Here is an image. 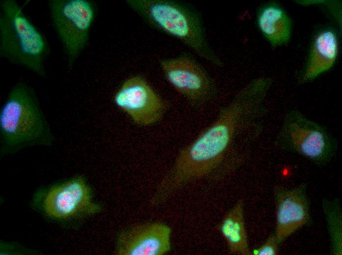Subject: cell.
I'll return each mask as SVG.
<instances>
[{"instance_id": "5b68a950", "label": "cell", "mask_w": 342, "mask_h": 255, "mask_svg": "<svg viewBox=\"0 0 342 255\" xmlns=\"http://www.w3.org/2000/svg\"><path fill=\"white\" fill-rule=\"evenodd\" d=\"M49 6L53 26L71 68L87 45L96 4L90 0H50Z\"/></svg>"}, {"instance_id": "5bb4252c", "label": "cell", "mask_w": 342, "mask_h": 255, "mask_svg": "<svg viewBox=\"0 0 342 255\" xmlns=\"http://www.w3.org/2000/svg\"><path fill=\"white\" fill-rule=\"evenodd\" d=\"M221 231L231 253L243 255L250 254L242 201L238 202L226 216L222 224Z\"/></svg>"}, {"instance_id": "52a82bcc", "label": "cell", "mask_w": 342, "mask_h": 255, "mask_svg": "<svg viewBox=\"0 0 342 255\" xmlns=\"http://www.w3.org/2000/svg\"><path fill=\"white\" fill-rule=\"evenodd\" d=\"M159 63L169 83L192 107L201 108L216 97L215 81L192 56L183 54Z\"/></svg>"}, {"instance_id": "9a60e30c", "label": "cell", "mask_w": 342, "mask_h": 255, "mask_svg": "<svg viewBox=\"0 0 342 255\" xmlns=\"http://www.w3.org/2000/svg\"><path fill=\"white\" fill-rule=\"evenodd\" d=\"M324 211L330 235L332 252L342 253V216L339 205L336 203L325 202Z\"/></svg>"}, {"instance_id": "9c48e42d", "label": "cell", "mask_w": 342, "mask_h": 255, "mask_svg": "<svg viewBox=\"0 0 342 255\" xmlns=\"http://www.w3.org/2000/svg\"><path fill=\"white\" fill-rule=\"evenodd\" d=\"M114 101L134 123L142 126L158 122L168 108L166 102L144 78L139 75L124 81L114 95Z\"/></svg>"}, {"instance_id": "3957f363", "label": "cell", "mask_w": 342, "mask_h": 255, "mask_svg": "<svg viewBox=\"0 0 342 255\" xmlns=\"http://www.w3.org/2000/svg\"><path fill=\"white\" fill-rule=\"evenodd\" d=\"M2 153L28 146H48L54 135L34 89L23 81L10 90L0 109Z\"/></svg>"}, {"instance_id": "ba28073f", "label": "cell", "mask_w": 342, "mask_h": 255, "mask_svg": "<svg viewBox=\"0 0 342 255\" xmlns=\"http://www.w3.org/2000/svg\"><path fill=\"white\" fill-rule=\"evenodd\" d=\"M37 198L46 214L55 219L83 218L102 210L101 205L93 201L91 189L81 176L50 188Z\"/></svg>"}, {"instance_id": "277c9868", "label": "cell", "mask_w": 342, "mask_h": 255, "mask_svg": "<svg viewBox=\"0 0 342 255\" xmlns=\"http://www.w3.org/2000/svg\"><path fill=\"white\" fill-rule=\"evenodd\" d=\"M51 49L45 35L15 0L0 1V56L46 76L45 61Z\"/></svg>"}, {"instance_id": "8992f818", "label": "cell", "mask_w": 342, "mask_h": 255, "mask_svg": "<svg viewBox=\"0 0 342 255\" xmlns=\"http://www.w3.org/2000/svg\"><path fill=\"white\" fill-rule=\"evenodd\" d=\"M277 136L284 148L319 164L330 160L337 148L335 138L326 128L297 110L285 114Z\"/></svg>"}, {"instance_id": "7c38bea8", "label": "cell", "mask_w": 342, "mask_h": 255, "mask_svg": "<svg viewBox=\"0 0 342 255\" xmlns=\"http://www.w3.org/2000/svg\"><path fill=\"white\" fill-rule=\"evenodd\" d=\"M338 54V41L336 33L326 29L314 37L309 58L299 81H311L329 70L334 65Z\"/></svg>"}, {"instance_id": "2e32d148", "label": "cell", "mask_w": 342, "mask_h": 255, "mask_svg": "<svg viewBox=\"0 0 342 255\" xmlns=\"http://www.w3.org/2000/svg\"><path fill=\"white\" fill-rule=\"evenodd\" d=\"M279 243L275 235L271 236L264 244L254 250L253 254L255 255H276L278 254Z\"/></svg>"}, {"instance_id": "6da1fadb", "label": "cell", "mask_w": 342, "mask_h": 255, "mask_svg": "<svg viewBox=\"0 0 342 255\" xmlns=\"http://www.w3.org/2000/svg\"><path fill=\"white\" fill-rule=\"evenodd\" d=\"M272 82L267 77L249 82L221 108L194 141L180 151L173 165L181 178L192 181L210 176L237 143L259 135L264 102Z\"/></svg>"}, {"instance_id": "30bf717a", "label": "cell", "mask_w": 342, "mask_h": 255, "mask_svg": "<svg viewBox=\"0 0 342 255\" xmlns=\"http://www.w3.org/2000/svg\"><path fill=\"white\" fill-rule=\"evenodd\" d=\"M171 230L160 223L137 225L122 230L117 236V255H163L171 248Z\"/></svg>"}, {"instance_id": "8fae6325", "label": "cell", "mask_w": 342, "mask_h": 255, "mask_svg": "<svg viewBox=\"0 0 342 255\" xmlns=\"http://www.w3.org/2000/svg\"><path fill=\"white\" fill-rule=\"evenodd\" d=\"M305 185L292 188L278 186L275 190L276 204L275 236L279 243L306 224L309 219Z\"/></svg>"}, {"instance_id": "7a4b0ae2", "label": "cell", "mask_w": 342, "mask_h": 255, "mask_svg": "<svg viewBox=\"0 0 342 255\" xmlns=\"http://www.w3.org/2000/svg\"><path fill=\"white\" fill-rule=\"evenodd\" d=\"M152 27L180 41L198 56L218 67L224 63L210 46L200 13L188 3L173 0H127Z\"/></svg>"}, {"instance_id": "4fadbf2b", "label": "cell", "mask_w": 342, "mask_h": 255, "mask_svg": "<svg viewBox=\"0 0 342 255\" xmlns=\"http://www.w3.org/2000/svg\"><path fill=\"white\" fill-rule=\"evenodd\" d=\"M256 23L261 33L273 47L284 45L289 41L291 21L280 6L269 3L260 6L256 14Z\"/></svg>"}]
</instances>
